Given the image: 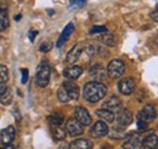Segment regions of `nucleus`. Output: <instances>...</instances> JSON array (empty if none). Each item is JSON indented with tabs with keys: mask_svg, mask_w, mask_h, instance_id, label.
<instances>
[{
	"mask_svg": "<svg viewBox=\"0 0 158 149\" xmlns=\"http://www.w3.org/2000/svg\"><path fill=\"white\" fill-rule=\"evenodd\" d=\"M73 32H74V24H73V23H68V24L64 27L62 34L60 35L59 40H57V47H61V46L67 41V39L71 37V34H72Z\"/></svg>",
	"mask_w": 158,
	"mask_h": 149,
	"instance_id": "nucleus-15",
	"label": "nucleus"
},
{
	"mask_svg": "<svg viewBox=\"0 0 158 149\" xmlns=\"http://www.w3.org/2000/svg\"><path fill=\"white\" fill-rule=\"evenodd\" d=\"M38 35V32L37 30H31L29 32V34H28V38H29V40L31 41H34V38Z\"/></svg>",
	"mask_w": 158,
	"mask_h": 149,
	"instance_id": "nucleus-34",
	"label": "nucleus"
},
{
	"mask_svg": "<svg viewBox=\"0 0 158 149\" xmlns=\"http://www.w3.org/2000/svg\"><path fill=\"white\" fill-rule=\"evenodd\" d=\"M62 87L66 90L71 101H77L79 98V87L78 85L73 81H64L62 84Z\"/></svg>",
	"mask_w": 158,
	"mask_h": 149,
	"instance_id": "nucleus-11",
	"label": "nucleus"
},
{
	"mask_svg": "<svg viewBox=\"0 0 158 149\" xmlns=\"http://www.w3.org/2000/svg\"><path fill=\"white\" fill-rule=\"evenodd\" d=\"M100 41L107 46H114L116 45V38L110 33H102V35L100 37Z\"/></svg>",
	"mask_w": 158,
	"mask_h": 149,
	"instance_id": "nucleus-25",
	"label": "nucleus"
},
{
	"mask_svg": "<svg viewBox=\"0 0 158 149\" xmlns=\"http://www.w3.org/2000/svg\"><path fill=\"white\" fill-rule=\"evenodd\" d=\"M143 149H155L158 147V137L155 133H150L142 139Z\"/></svg>",
	"mask_w": 158,
	"mask_h": 149,
	"instance_id": "nucleus-16",
	"label": "nucleus"
},
{
	"mask_svg": "<svg viewBox=\"0 0 158 149\" xmlns=\"http://www.w3.org/2000/svg\"><path fill=\"white\" fill-rule=\"evenodd\" d=\"M50 73H51V68L48 61H41L37 68V74H35V83L39 87H45L49 84Z\"/></svg>",
	"mask_w": 158,
	"mask_h": 149,
	"instance_id": "nucleus-3",
	"label": "nucleus"
},
{
	"mask_svg": "<svg viewBox=\"0 0 158 149\" xmlns=\"http://www.w3.org/2000/svg\"><path fill=\"white\" fill-rule=\"evenodd\" d=\"M48 121L52 126H60L63 123V115L60 114V113H54V114L48 116Z\"/></svg>",
	"mask_w": 158,
	"mask_h": 149,
	"instance_id": "nucleus-22",
	"label": "nucleus"
},
{
	"mask_svg": "<svg viewBox=\"0 0 158 149\" xmlns=\"http://www.w3.org/2000/svg\"><path fill=\"white\" fill-rule=\"evenodd\" d=\"M0 149H14V147L9 144V146H5V147H1V148H0Z\"/></svg>",
	"mask_w": 158,
	"mask_h": 149,
	"instance_id": "nucleus-37",
	"label": "nucleus"
},
{
	"mask_svg": "<svg viewBox=\"0 0 158 149\" xmlns=\"http://www.w3.org/2000/svg\"><path fill=\"white\" fill-rule=\"evenodd\" d=\"M86 0H71V7H83Z\"/></svg>",
	"mask_w": 158,
	"mask_h": 149,
	"instance_id": "nucleus-31",
	"label": "nucleus"
},
{
	"mask_svg": "<svg viewBox=\"0 0 158 149\" xmlns=\"http://www.w3.org/2000/svg\"><path fill=\"white\" fill-rule=\"evenodd\" d=\"M123 149H143L142 137L139 133H130L124 138Z\"/></svg>",
	"mask_w": 158,
	"mask_h": 149,
	"instance_id": "nucleus-5",
	"label": "nucleus"
},
{
	"mask_svg": "<svg viewBox=\"0 0 158 149\" xmlns=\"http://www.w3.org/2000/svg\"><path fill=\"white\" fill-rule=\"evenodd\" d=\"M90 34H98V33H107V28L105 26H94L90 30H89Z\"/></svg>",
	"mask_w": 158,
	"mask_h": 149,
	"instance_id": "nucleus-28",
	"label": "nucleus"
},
{
	"mask_svg": "<svg viewBox=\"0 0 158 149\" xmlns=\"http://www.w3.org/2000/svg\"><path fill=\"white\" fill-rule=\"evenodd\" d=\"M107 93V87L100 81H90L85 84L83 89L84 98L90 103H96L101 101Z\"/></svg>",
	"mask_w": 158,
	"mask_h": 149,
	"instance_id": "nucleus-1",
	"label": "nucleus"
},
{
	"mask_svg": "<svg viewBox=\"0 0 158 149\" xmlns=\"http://www.w3.org/2000/svg\"><path fill=\"white\" fill-rule=\"evenodd\" d=\"M117 121H118L119 126L127 127V126H129L133 123V114H131V112L129 109H122L118 113Z\"/></svg>",
	"mask_w": 158,
	"mask_h": 149,
	"instance_id": "nucleus-12",
	"label": "nucleus"
},
{
	"mask_svg": "<svg viewBox=\"0 0 158 149\" xmlns=\"http://www.w3.org/2000/svg\"><path fill=\"white\" fill-rule=\"evenodd\" d=\"M57 98H59L60 102H62V103H67V102L71 101L69 97H68V95H67V92H66V90H64L62 86L57 90Z\"/></svg>",
	"mask_w": 158,
	"mask_h": 149,
	"instance_id": "nucleus-27",
	"label": "nucleus"
},
{
	"mask_svg": "<svg viewBox=\"0 0 158 149\" xmlns=\"http://www.w3.org/2000/svg\"><path fill=\"white\" fill-rule=\"evenodd\" d=\"M102 108L106 109V111H110L111 113H119L123 108V104H122V101L119 99L117 96H112L110 97L106 102H103L102 104Z\"/></svg>",
	"mask_w": 158,
	"mask_h": 149,
	"instance_id": "nucleus-7",
	"label": "nucleus"
},
{
	"mask_svg": "<svg viewBox=\"0 0 158 149\" xmlns=\"http://www.w3.org/2000/svg\"><path fill=\"white\" fill-rule=\"evenodd\" d=\"M84 126L78 123L74 118H71V119H68L67 120V123H66V132H68V135H71L72 137H77V136H80V135H83V132H84V129H83Z\"/></svg>",
	"mask_w": 158,
	"mask_h": 149,
	"instance_id": "nucleus-6",
	"label": "nucleus"
},
{
	"mask_svg": "<svg viewBox=\"0 0 158 149\" xmlns=\"http://www.w3.org/2000/svg\"><path fill=\"white\" fill-rule=\"evenodd\" d=\"M7 90V86H6V84L5 83H1L0 84V97L4 95V92Z\"/></svg>",
	"mask_w": 158,
	"mask_h": 149,
	"instance_id": "nucleus-35",
	"label": "nucleus"
},
{
	"mask_svg": "<svg viewBox=\"0 0 158 149\" xmlns=\"http://www.w3.org/2000/svg\"><path fill=\"white\" fill-rule=\"evenodd\" d=\"M48 12H49V15H50V16L54 14V11H52V10H48Z\"/></svg>",
	"mask_w": 158,
	"mask_h": 149,
	"instance_id": "nucleus-38",
	"label": "nucleus"
},
{
	"mask_svg": "<svg viewBox=\"0 0 158 149\" xmlns=\"http://www.w3.org/2000/svg\"><path fill=\"white\" fill-rule=\"evenodd\" d=\"M52 137L55 141H63L66 138V130L61 126H52Z\"/></svg>",
	"mask_w": 158,
	"mask_h": 149,
	"instance_id": "nucleus-24",
	"label": "nucleus"
},
{
	"mask_svg": "<svg viewBox=\"0 0 158 149\" xmlns=\"http://www.w3.org/2000/svg\"><path fill=\"white\" fill-rule=\"evenodd\" d=\"M125 127H122V126H116V127H113L111 132H110V137L112 138V139H124L125 137H127V133H125V131H124Z\"/></svg>",
	"mask_w": 158,
	"mask_h": 149,
	"instance_id": "nucleus-21",
	"label": "nucleus"
},
{
	"mask_svg": "<svg viewBox=\"0 0 158 149\" xmlns=\"http://www.w3.org/2000/svg\"><path fill=\"white\" fill-rule=\"evenodd\" d=\"M106 69L101 66V64H94V66H91V68L89 69V74L90 76L95 80V81H101V80H103L105 79V76H106Z\"/></svg>",
	"mask_w": 158,
	"mask_h": 149,
	"instance_id": "nucleus-13",
	"label": "nucleus"
},
{
	"mask_svg": "<svg viewBox=\"0 0 158 149\" xmlns=\"http://www.w3.org/2000/svg\"><path fill=\"white\" fill-rule=\"evenodd\" d=\"M74 119H76L78 123H80L83 126H88V125H90L91 121H93L89 112H88L85 108H83V107H77V108L74 109Z\"/></svg>",
	"mask_w": 158,
	"mask_h": 149,
	"instance_id": "nucleus-8",
	"label": "nucleus"
},
{
	"mask_svg": "<svg viewBox=\"0 0 158 149\" xmlns=\"http://www.w3.org/2000/svg\"><path fill=\"white\" fill-rule=\"evenodd\" d=\"M118 89L119 91L123 95H125V96L131 95V93L134 92V90H135V81H134V79H131V78L122 79L118 83Z\"/></svg>",
	"mask_w": 158,
	"mask_h": 149,
	"instance_id": "nucleus-9",
	"label": "nucleus"
},
{
	"mask_svg": "<svg viewBox=\"0 0 158 149\" xmlns=\"http://www.w3.org/2000/svg\"><path fill=\"white\" fill-rule=\"evenodd\" d=\"M0 136H1V142H2V144L9 146V144L15 139V129H14L12 126H9V127H6V129H4V130L1 131Z\"/></svg>",
	"mask_w": 158,
	"mask_h": 149,
	"instance_id": "nucleus-14",
	"label": "nucleus"
},
{
	"mask_svg": "<svg viewBox=\"0 0 158 149\" xmlns=\"http://www.w3.org/2000/svg\"><path fill=\"white\" fill-rule=\"evenodd\" d=\"M6 80H7V68L0 64V84L5 83Z\"/></svg>",
	"mask_w": 158,
	"mask_h": 149,
	"instance_id": "nucleus-29",
	"label": "nucleus"
},
{
	"mask_svg": "<svg viewBox=\"0 0 158 149\" xmlns=\"http://www.w3.org/2000/svg\"><path fill=\"white\" fill-rule=\"evenodd\" d=\"M12 101V91L7 87V90L4 92V95L0 97V102L4 104V106H9Z\"/></svg>",
	"mask_w": 158,
	"mask_h": 149,
	"instance_id": "nucleus-26",
	"label": "nucleus"
},
{
	"mask_svg": "<svg viewBox=\"0 0 158 149\" xmlns=\"http://www.w3.org/2000/svg\"><path fill=\"white\" fill-rule=\"evenodd\" d=\"M20 18H21V15H17V16H16V21H19Z\"/></svg>",
	"mask_w": 158,
	"mask_h": 149,
	"instance_id": "nucleus-39",
	"label": "nucleus"
},
{
	"mask_svg": "<svg viewBox=\"0 0 158 149\" xmlns=\"http://www.w3.org/2000/svg\"><path fill=\"white\" fill-rule=\"evenodd\" d=\"M108 126H107V124L105 123V121H96L94 125H93V127H91V130H90V135L93 136V137H95V138H100V137H103V136H106L107 133H108Z\"/></svg>",
	"mask_w": 158,
	"mask_h": 149,
	"instance_id": "nucleus-10",
	"label": "nucleus"
},
{
	"mask_svg": "<svg viewBox=\"0 0 158 149\" xmlns=\"http://www.w3.org/2000/svg\"><path fill=\"white\" fill-rule=\"evenodd\" d=\"M101 149H106V148H101Z\"/></svg>",
	"mask_w": 158,
	"mask_h": 149,
	"instance_id": "nucleus-40",
	"label": "nucleus"
},
{
	"mask_svg": "<svg viewBox=\"0 0 158 149\" xmlns=\"http://www.w3.org/2000/svg\"><path fill=\"white\" fill-rule=\"evenodd\" d=\"M68 148H69V144H67V143H63V144L60 146V149H68Z\"/></svg>",
	"mask_w": 158,
	"mask_h": 149,
	"instance_id": "nucleus-36",
	"label": "nucleus"
},
{
	"mask_svg": "<svg viewBox=\"0 0 158 149\" xmlns=\"http://www.w3.org/2000/svg\"><path fill=\"white\" fill-rule=\"evenodd\" d=\"M125 72V66L120 59H112L107 67V74L112 79H119Z\"/></svg>",
	"mask_w": 158,
	"mask_h": 149,
	"instance_id": "nucleus-4",
	"label": "nucleus"
},
{
	"mask_svg": "<svg viewBox=\"0 0 158 149\" xmlns=\"http://www.w3.org/2000/svg\"><path fill=\"white\" fill-rule=\"evenodd\" d=\"M95 114L101 119V121H105V123H113L114 121V114L111 113L110 111H106L103 108L101 109H98Z\"/></svg>",
	"mask_w": 158,
	"mask_h": 149,
	"instance_id": "nucleus-20",
	"label": "nucleus"
},
{
	"mask_svg": "<svg viewBox=\"0 0 158 149\" xmlns=\"http://www.w3.org/2000/svg\"><path fill=\"white\" fill-rule=\"evenodd\" d=\"M21 73H22V79L21 81L24 84L28 81V69H21Z\"/></svg>",
	"mask_w": 158,
	"mask_h": 149,
	"instance_id": "nucleus-32",
	"label": "nucleus"
},
{
	"mask_svg": "<svg viewBox=\"0 0 158 149\" xmlns=\"http://www.w3.org/2000/svg\"><path fill=\"white\" fill-rule=\"evenodd\" d=\"M81 52H83V49L79 46V45H76L73 49H71V51L68 52V55L66 57V62L68 63V64H73L74 62H77L78 61V58L80 57L81 55Z\"/></svg>",
	"mask_w": 158,
	"mask_h": 149,
	"instance_id": "nucleus-19",
	"label": "nucleus"
},
{
	"mask_svg": "<svg viewBox=\"0 0 158 149\" xmlns=\"http://www.w3.org/2000/svg\"><path fill=\"white\" fill-rule=\"evenodd\" d=\"M157 118V112L155 109V107L152 104H146L140 112L138 113V118H136V124H138V129L140 131L143 130L151 121H153Z\"/></svg>",
	"mask_w": 158,
	"mask_h": 149,
	"instance_id": "nucleus-2",
	"label": "nucleus"
},
{
	"mask_svg": "<svg viewBox=\"0 0 158 149\" xmlns=\"http://www.w3.org/2000/svg\"><path fill=\"white\" fill-rule=\"evenodd\" d=\"M151 17H152V19H153L155 22H158V4H157V6L155 7L153 12L151 14Z\"/></svg>",
	"mask_w": 158,
	"mask_h": 149,
	"instance_id": "nucleus-33",
	"label": "nucleus"
},
{
	"mask_svg": "<svg viewBox=\"0 0 158 149\" xmlns=\"http://www.w3.org/2000/svg\"><path fill=\"white\" fill-rule=\"evenodd\" d=\"M93 147H94L93 142L85 138L76 139L69 144V149H93Z\"/></svg>",
	"mask_w": 158,
	"mask_h": 149,
	"instance_id": "nucleus-17",
	"label": "nucleus"
},
{
	"mask_svg": "<svg viewBox=\"0 0 158 149\" xmlns=\"http://www.w3.org/2000/svg\"><path fill=\"white\" fill-rule=\"evenodd\" d=\"M51 49H52V44H51L50 41H45V42H43L39 47V50L41 51V52H49Z\"/></svg>",
	"mask_w": 158,
	"mask_h": 149,
	"instance_id": "nucleus-30",
	"label": "nucleus"
},
{
	"mask_svg": "<svg viewBox=\"0 0 158 149\" xmlns=\"http://www.w3.org/2000/svg\"><path fill=\"white\" fill-rule=\"evenodd\" d=\"M9 26H10V21H9V16H7L6 11L0 9V32L7 29Z\"/></svg>",
	"mask_w": 158,
	"mask_h": 149,
	"instance_id": "nucleus-23",
	"label": "nucleus"
},
{
	"mask_svg": "<svg viewBox=\"0 0 158 149\" xmlns=\"http://www.w3.org/2000/svg\"><path fill=\"white\" fill-rule=\"evenodd\" d=\"M83 73V69L78 67V66H71L68 68H66L63 70V75L67 78V79H71V80H74V79H78L79 76Z\"/></svg>",
	"mask_w": 158,
	"mask_h": 149,
	"instance_id": "nucleus-18",
	"label": "nucleus"
}]
</instances>
